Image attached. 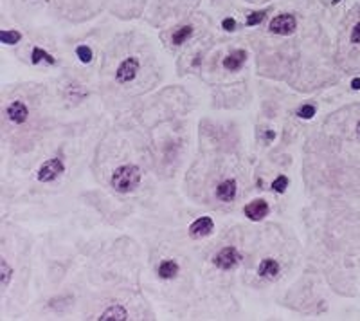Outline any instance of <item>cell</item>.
<instances>
[{
	"instance_id": "24",
	"label": "cell",
	"mask_w": 360,
	"mask_h": 321,
	"mask_svg": "<svg viewBox=\"0 0 360 321\" xmlns=\"http://www.w3.org/2000/svg\"><path fill=\"white\" fill-rule=\"evenodd\" d=\"M351 89H355V90H358L360 89V78H355L351 82Z\"/></svg>"
},
{
	"instance_id": "5",
	"label": "cell",
	"mask_w": 360,
	"mask_h": 321,
	"mask_svg": "<svg viewBox=\"0 0 360 321\" xmlns=\"http://www.w3.org/2000/svg\"><path fill=\"white\" fill-rule=\"evenodd\" d=\"M239 262H242V255H239L238 249L232 247V245L223 247L222 251L216 253L215 258H213V264H215L218 269H222V271H231V269H234Z\"/></svg>"
},
{
	"instance_id": "21",
	"label": "cell",
	"mask_w": 360,
	"mask_h": 321,
	"mask_svg": "<svg viewBox=\"0 0 360 321\" xmlns=\"http://www.w3.org/2000/svg\"><path fill=\"white\" fill-rule=\"evenodd\" d=\"M349 44L360 45V18L353 24V27L349 29Z\"/></svg>"
},
{
	"instance_id": "1",
	"label": "cell",
	"mask_w": 360,
	"mask_h": 321,
	"mask_svg": "<svg viewBox=\"0 0 360 321\" xmlns=\"http://www.w3.org/2000/svg\"><path fill=\"white\" fill-rule=\"evenodd\" d=\"M141 179L142 173L139 170V166H135V164H123V166H117L112 171L110 186L117 193H132V191L139 188Z\"/></svg>"
},
{
	"instance_id": "8",
	"label": "cell",
	"mask_w": 360,
	"mask_h": 321,
	"mask_svg": "<svg viewBox=\"0 0 360 321\" xmlns=\"http://www.w3.org/2000/svg\"><path fill=\"white\" fill-rule=\"evenodd\" d=\"M213 231H215V222L211 217H200L189 226L191 238H206V236L213 235Z\"/></svg>"
},
{
	"instance_id": "9",
	"label": "cell",
	"mask_w": 360,
	"mask_h": 321,
	"mask_svg": "<svg viewBox=\"0 0 360 321\" xmlns=\"http://www.w3.org/2000/svg\"><path fill=\"white\" fill-rule=\"evenodd\" d=\"M238 195V184L234 179H225L216 186V199L222 202H232Z\"/></svg>"
},
{
	"instance_id": "18",
	"label": "cell",
	"mask_w": 360,
	"mask_h": 321,
	"mask_svg": "<svg viewBox=\"0 0 360 321\" xmlns=\"http://www.w3.org/2000/svg\"><path fill=\"white\" fill-rule=\"evenodd\" d=\"M76 56L79 58V61H83V63H90L92 61V49H90L89 45H79L76 49Z\"/></svg>"
},
{
	"instance_id": "19",
	"label": "cell",
	"mask_w": 360,
	"mask_h": 321,
	"mask_svg": "<svg viewBox=\"0 0 360 321\" xmlns=\"http://www.w3.org/2000/svg\"><path fill=\"white\" fill-rule=\"evenodd\" d=\"M287 188H288V177L287 175H279V177L272 183V190H274L275 193H285Z\"/></svg>"
},
{
	"instance_id": "6",
	"label": "cell",
	"mask_w": 360,
	"mask_h": 321,
	"mask_svg": "<svg viewBox=\"0 0 360 321\" xmlns=\"http://www.w3.org/2000/svg\"><path fill=\"white\" fill-rule=\"evenodd\" d=\"M268 211H270V206H268V202L267 200H263V199H256V200H252V202H249L247 206L243 207L245 217H247L249 220H252V222H259V220H263L265 217L268 215Z\"/></svg>"
},
{
	"instance_id": "26",
	"label": "cell",
	"mask_w": 360,
	"mask_h": 321,
	"mask_svg": "<svg viewBox=\"0 0 360 321\" xmlns=\"http://www.w3.org/2000/svg\"><path fill=\"white\" fill-rule=\"evenodd\" d=\"M356 132H358V135H360V121H358V125H356Z\"/></svg>"
},
{
	"instance_id": "12",
	"label": "cell",
	"mask_w": 360,
	"mask_h": 321,
	"mask_svg": "<svg viewBox=\"0 0 360 321\" xmlns=\"http://www.w3.org/2000/svg\"><path fill=\"white\" fill-rule=\"evenodd\" d=\"M178 271H180V265L177 264V260H171V258L170 260H162L157 269L161 280H173V278H177Z\"/></svg>"
},
{
	"instance_id": "3",
	"label": "cell",
	"mask_w": 360,
	"mask_h": 321,
	"mask_svg": "<svg viewBox=\"0 0 360 321\" xmlns=\"http://www.w3.org/2000/svg\"><path fill=\"white\" fill-rule=\"evenodd\" d=\"M139 70H141V61L137 56H128L119 63L117 70H115V82L119 85H126L132 83L137 78Z\"/></svg>"
},
{
	"instance_id": "16",
	"label": "cell",
	"mask_w": 360,
	"mask_h": 321,
	"mask_svg": "<svg viewBox=\"0 0 360 321\" xmlns=\"http://www.w3.org/2000/svg\"><path fill=\"white\" fill-rule=\"evenodd\" d=\"M22 40V34L15 29H4V31H0V42L6 45H15Z\"/></svg>"
},
{
	"instance_id": "25",
	"label": "cell",
	"mask_w": 360,
	"mask_h": 321,
	"mask_svg": "<svg viewBox=\"0 0 360 321\" xmlns=\"http://www.w3.org/2000/svg\"><path fill=\"white\" fill-rule=\"evenodd\" d=\"M275 137V134L272 130H268L267 134H265V139H267V141H270V139H274Z\"/></svg>"
},
{
	"instance_id": "2",
	"label": "cell",
	"mask_w": 360,
	"mask_h": 321,
	"mask_svg": "<svg viewBox=\"0 0 360 321\" xmlns=\"http://www.w3.org/2000/svg\"><path fill=\"white\" fill-rule=\"evenodd\" d=\"M63 173H65L63 159L53 157V159H49V161H45V163L40 166V170H38V173H36V179L40 181V183L49 184V183L58 181Z\"/></svg>"
},
{
	"instance_id": "11",
	"label": "cell",
	"mask_w": 360,
	"mask_h": 321,
	"mask_svg": "<svg viewBox=\"0 0 360 321\" xmlns=\"http://www.w3.org/2000/svg\"><path fill=\"white\" fill-rule=\"evenodd\" d=\"M279 271H281L279 262L274 260V258H265V260H261V264L258 267V274L261 278H265V280H274L279 274Z\"/></svg>"
},
{
	"instance_id": "22",
	"label": "cell",
	"mask_w": 360,
	"mask_h": 321,
	"mask_svg": "<svg viewBox=\"0 0 360 321\" xmlns=\"http://www.w3.org/2000/svg\"><path fill=\"white\" fill-rule=\"evenodd\" d=\"M265 15H267V11H256V13H252V15H249L247 17V25H258V24H261V20L265 18Z\"/></svg>"
},
{
	"instance_id": "14",
	"label": "cell",
	"mask_w": 360,
	"mask_h": 321,
	"mask_svg": "<svg viewBox=\"0 0 360 321\" xmlns=\"http://www.w3.org/2000/svg\"><path fill=\"white\" fill-rule=\"evenodd\" d=\"M191 33H193V27H191V25H180V27L175 29L173 34H171V42H173L175 45H182L184 42L191 37Z\"/></svg>"
},
{
	"instance_id": "20",
	"label": "cell",
	"mask_w": 360,
	"mask_h": 321,
	"mask_svg": "<svg viewBox=\"0 0 360 321\" xmlns=\"http://www.w3.org/2000/svg\"><path fill=\"white\" fill-rule=\"evenodd\" d=\"M317 109L313 105H303L297 109V116H299L301 119H312L313 116H315Z\"/></svg>"
},
{
	"instance_id": "7",
	"label": "cell",
	"mask_w": 360,
	"mask_h": 321,
	"mask_svg": "<svg viewBox=\"0 0 360 321\" xmlns=\"http://www.w3.org/2000/svg\"><path fill=\"white\" fill-rule=\"evenodd\" d=\"M6 116H8L9 121L15 123V125H22V123L27 121L29 109L22 99H15V101H11L6 106Z\"/></svg>"
},
{
	"instance_id": "17",
	"label": "cell",
	"mask_w": 360,
	"mask_h": 321,
	"mask_svg": "<svg viewBox=\"0 0 360 321\" xmlns=\"http://www.w3.org/2000/svg\"><path fill=\"white\" fill-rule=\"evenodd\" d=\"M31 61L34 63V65H36V63H40V61H47L49 65H54V63H56V60H54V58L51 56L49 53H45L44 49H40V47H34V49H32Z\"/></svg>"
},
{
	"instance_id": "13",
	"label": "cell",
	"mask_w": 360,
	"mask_h": 321,
	"mask_svg": "<svg viewBox=\"0 0 360 321\" xmlns=\"http://www.w3.org/2000/svg\"><path fill=\"white\" fill-rule=\"evenodd\" d=\"M97 319H103V321H108V319H117V321H123V319H128V310L123 307V305L115 303L112 307L105 310L101 316L97 317Z\"/></svg>"
},
{
	"instance_id": "15",
	"label": "cell",
	"mask_w": 360,
	"mask_h": 321,
	"mask_svg": "<svg viewBox=\"0 0 360 321\" xmlns=\"http://www.w3.org/2000/svg\"><path fill=\"white\" fill-rule=\"evenodd\" d=\"M13 267L11 265L8 264V260H4V258H2V260H0V285H2V287H8L9 285V281H11V278H13Z\"/></svg>"
},
{
	"instance_id": "10",
	"label": "cell",
	"mask_w": 360,
	"mask_h": 321,
	"mask_svg": "<svg viewBox=\"0 0 360 321\" xmlns=\"http://www.w3.org/2000/svg\"><path fill=\"white\" fill-rule=\"evenodd\" d=\"M245 61H247V53L243 49H236L232 51L231 54H227L223 58V69L225 70H231V73H236L239 70L243 65H245Z\"/></svg>"
},
{
	"instance_id": "4",
	"label": "cell",
	"mask_w": 360,
	"mask_h": 321,
	"mask_svg": "<svg viewBox=\"0 0 360 321\" xmlns=\"http://www.w3.org/2000/svg\"><path fill=\"white\" fill-rule=\"evenodd\" d=\"M297 29V18L290 13H283V15H277V17L272 18L270 25H268V31L272 34H277V37H288Z\"/></svg>"
},
{
	"instance_id": "23",
	"label": "cell",
	"mask_w": 360,
	"mask_h": 321,
	"mask_svg": "<svg viewBox=\"0 0 360 321\" xmlns=\"http://www.w3.org/2000/svg\"><path fill=\"white\" fill-rule=\"evenodd\" d=\"M222 27L225 29V31H234V29H236V22L232 20V18H225V20L222 22Z\"/></svg>"
}]
</instances>
